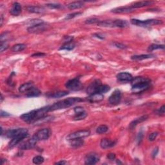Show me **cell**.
<instances>
[{
    "label": "cell",
    "instance_id": "cell-1",
    "mask_svg": "<svg viewBox=\"0 0 165 165\" xmlns=\"http://www.w3.org/2000/svg\"><path fill=\"white\" fill-rule=\"evenodd\" d=\"M48 112H50V110H49V106H47L39 108V109L34 110L29 112H27V113L23 114L20 116V119L26 122L32 123L34 121L37 120V119L45 116L46 114L48 113Z\"/></svg>",
    "mask_w": 165,
    "mask_h": 165
},
{
    "label": "cell",
    "instance_id": "cell-2",
    "mask_svg": "<svg viewBox=\"0 0 165 165\" xmlns=\"http://www.w3.org/2000/svg\"><path fill=\"white\" fill-rule=\"evenodd\" d=\"M84 100L80 97H69L67 99L59 101L57 103H55L51 106H49V110L54 111L61 109H64V108H68L72 106L73 104H76V103L82 102Z\"/></svg>",
    "mask_w": 165,
    "mask_h": 165
},
{
    "label": "cell",
    "instance_id": "cell-3",
    "mask_svg": "<svg viewBox=\"0 0 165 165\" xmlns=\"http://www.w3.org/2000/svg\"><path fill=\"white\" fill-rule=\"evenodd\" d=\"M130 23L134 24L140 27H148L153 25H157V24H161L163 23V22L161 20L158 19H147V20H139L137 19H132L130 20Z\"/></svg>",
    "mask_w": 165,
    "mask_h": 165
},
{
    "label": "cell",
    "instance_id": "cell-4",
    "mask_svg": "<svg viewBox=\"0 0 165 165\" xmlns=\"http://www.w3.org/2000/svg\"><path fill=\"white\" fill-rule=\"evenodd\" d=\"M22 135H29L28 130L27 128H16L9 130L5 133V136L6 138L12 139L16 136Z\"/></svg>",
    "mask_w": 165,
    "mask_h": 165
},
{
    "label": "cell",
    "instance_id": "cell-5",
    "mask_svg": "<svg viewBox=\"0 0 165 165\" xmlns=\"http://www.w3.org/2000/svg\"><path fill=\"white\" fill-rule=\"evenodd\" d=\"M65 86L68 89L73 91L79 90L81 89L83 87L81 82L80 81L79 79L78 78L69 80L68 81L66 82Z\"/></svg>",
    "mask_w": 165,
    "mask_h": 165
},
{
    "label": "cell",
    "instance_id": "cell-6",
    "mask_svg": "<svg viewBox=\"0 0 165 165\" xmlns=\"http://www.w3.org/2000/svg\"><path fill=\"white\" fill-rule=\"evenodd\" d=\"M150 85V81L142 82L139 83H135L132 85V91L134 93L138 94L141 93L143 91H145L149 89Z\"/></svg>",
    "mask_w": 165,
    "mask_h": 165
},
{
    "label": "cell",
    "instance_id": "cell-7",
    "mask_svg": "<svg viewBox=\"0 0 165 165\" xmlns=\"http://www.w3.org/2000/svg\"><path fill=\"white\" fill-rule=\"evenodd\" d=\"M90 134V130H83L77 131L76 132H73L72 134L68 135L67 136V138H66V139L70 141V140L75 139H83L86 138V137H88Z\"/></svg>",
    "mask_w": 165,
    "mask_h": 165
},
{
    "label": "cell",
    "instance_id": "cell-8",
    "mask_svg": "<svg viewBox=\"0 0 165 165\" xmlns=\"http://www.w3.org/2000/svg\"><path fill=\"white\" fill-rule=\"evenodd\" d=\"M49 136H50V130L48 128L41 129L34 135V137L36 139L37 141L47 140L48 139Z\"/></svg>",
    "mask_w": 165,
    "mask_h": 165
},
{
    "label": "cell",
    "instance_id": "cell-9",
    "mask_svg": "<svg viewBox=\"0 0 165 165\" xmlns=\"http://www.w3.org/2000/svg\"><path fill=\"white\" fill-rule=\"evenodd\" d=\"M48 24L43 22L42 23L36 24V25L29 27L27 29V31L29 32V33H39L46 30L48 29Z\"/></svg>",
    "mask_w": 165,
    "mask_h": 165
},
{
    "label": "cell",
    "instance_id": "cell-10",
    "mask_svg": "<svg viewBox=\"0 0 165 165\" xmlns=\"http://www.w3.org/2000/svg\"><path fill=\"white\" fill-rule=\"evenodd\" d=\"M121 100V92L119 90H114L113 93L111 94L108 101L112 104L117 105L120 103Z\"/></svg>",
    "mask_w": 165,
    "mask_h": 165
},
{
    "label": "cell",
    "instance_id": "cell-11",
    "mask_svg": "<svg viewBox=\"0 0 165 165\" xmlns=\"http://www.w3.org/2000/svg\"><path fill=\"white\" fill-rule=\"evenodd\" d=\"M73 111L75 112V116L73 117L74 118V120H82V119H84L87 116L86 111L81 107H75L74 109H73Z\"/></svg>",
    "mask_w": 165,
    "mask_h": 165
},
{
    "label": "cell",
    "instance_id": "cell-12",
    "mask_svg": "<svg viewBox=\"0 0 165 165\" xmlns=\"http://www.w3.org/2000/svg\"><path fill=\"white\" fill-rule=\"evenodd\" d=\"M37 142V141L36 140V139L33 136L31 139H29L28 141H27L25 142H24L22 144V145H20L19 148L22 150L32 149L35 146Z\"/></svg>",
    "mask_w": 165,
    "mask_h": 165
},
{
    "label": "cell",
    "instance_id": "cell-13",
    "mask_svg": "<svg viewBox=\"0 0 165 165\" xmlns=\"http://www.w3.org/2000/svg\"><path fill=\"white\" fill-rule=\"evenodd\" d=\"M99 161V158L96 153H89L85 157V163L86 164H95Z\"/></svg>",
    "mask_w": 165,
    "mask_h": 165
},
{
    "label": "cell",
    "instance_id": "cell-14",
    "mask_svg": "<svg viewBox=\"0 0 165 165\" xmlns=\"http://www.w3.org/2000/svg\"><path fill=\"white\" fill-rule=\"evenodd\" d=\"M134 9L130 6H121V7H117L112 9L111 10L112 12L115 14H126V13H130L134 11Z\"/></svg>",
    "mask_w": 165,
    "mask_h": 165
},
{
    "label": "cell",
    "instance_id": "cell-15",
    "mask_svg": "<svg viewBox=\"0 0 165 165\" xmlns=\"http://www.w3.org/2000/svg\"><path fill=\"white\" fill-rule=\"evenodd\" d=\"M133 76L128 72H121L117 75V79L121 82H131Z\"/></svg>",
    "mask_w": 165,
    "mask_h": 165
},
{
    "label": "cell",
    "instance_id": "cell-16",
    "mask_svg": "<svg viewBox=\"0 0 165 165\" xmlns=\"http://www.w3.org/2000/svg\"><path fill=\"white\" fill-rule=\"evenodd\" d=\"M148 115H143V116H141V117H138V118L134 119V121H132L130 122V123L129 126H128L129 129L131 130H134L136 127V126L138 125L139 123L147 120V119H148Z\"/></svg>",
    "mask_w": 165,
    "mask_h": 165
},
{
    "label": "cell",
    "instance_id": "cell-17",
    "mask_svg": "<svg viewBox=\"0 0 165 165\" xmlns=\"http://www.w3.org/2000/svg\"><path fill=\"white\" fill-rule=\"evenodd\" d=\"M115 144H116L115 141H112L108 139H103L101 141L100 146L103 149H108L114 146Z\"/></svg>",
    "mask_w": 165,
    "mask_h": 165
},
{
    "label": "cell",
    "instance_id": "cell-18",
    "mask_svg": "<svg viewBox=\"0 0 165 165\" xmlns=\"http://www.w3.org/2000/svg\"><path fill=\"white\" fill-rule=\"evenodd\" d=\"M27 136L28 135H22L16 136L15 138H12L9 144V147L10 148H14V147L16 146L17 144H19L21 141H23L24 139H25Z\"/></svg>",
    "mask_w": 165,
    "mask_h": 165
},
{
    "label": "cell",
    "instance_id": "cell-19",
    "mask_svg": "<svg viewBox=\"0 0 165 165\" xmlns=\"http://www.w3.org/2000/svg\"><path fill=\"white\" fill-rule=\"evenodd\" d=\"M22 6L19 4V3L16 2L14 3L11 9L10 10V12L13 16H18L20 14V13L22 12Z\"/></svg>",
    "mask_w": 165,
    "mask_h": 165
},
{
    "label": "cell",
    "instance_id": "cell-20",
    "mask_svg": "<svg viewBox=\"0 0 165 165\" xmlns=\"http://www.w3.org/2000/svg\"><path fill=\"white\" fill-rule=\"evenodd\" d=\"M52 119H53V117L52 116H50V115H45V116L37 119V120L32 122V124L34 125H41L47 123V122L52 121Z\"/></svg>",
    "mask_w": 165,
    "mask_h": 165
},
{
    "label": "cell",
    "instance_id": "cell-21",
    "mask_svg": "<svg viewBox=\"0 0 165 165\" xmlns=\"http://www.w3.org/2000/svg\"><path fill=\"white\" fill-rule=\"evenodd\" d=\"M156 58V55L153 54H141V55H132L131 59L132 60L134 61H141L144 59H151Z\"/></svg>",
    "mask_w": 165,
    "mask_h": 165
},
{
    "label": "cell",
    "instance_id": "cell-22",
    "mask_svg": "<svg viewBox=\"0 0 165 165\" xmlns=\"http://www.w3.org/2000/svg\"><path fill=\"white\" fill-rule=\"evenodd\" d=\"M68 94L67 91H58V92H52V93H48L46 94V96L49 98H60L62 97L66 96V95Z\"/></svg>",
    "mask_w": 165,
    "mask_h": 165
},
{
    "label": "cell",
    "instance_id": "cell-23",
    "mask_svg": "<svg viewBox=\"0 0 165 165\" xmlns=\"http://www.w3.org/2000/svg\"><path fill=\"white\" fill-rule=\"evenodd\" d=\"M104 96L102 94L99 93H96L91 94L88 97V100H89L91 103H95V102H99V101H102L103 99Z\"/></svg>",
    "mask_w": 165,
    "mask_h": 165
},
{
    "label": "cell",
    "instance_id": "cell-24",
    "mask_svg": "<svg viewBox=\"0 0 165 165\" xmlns=\"http://www.w3.org/2000/svg\"><path fill=\"white\" fill-rule=\"evenodd\" d=\"M113 25L114 27H117V28H126L129 26V23L126 20L123 19H115L113 21Z\"/></svg>",
    "mask_w": 165,
    "mask_h": 165
},
{
    "label": "cell",
    "instance_id": "cell-25",
    "mask_svg": "<svg viewBox=\"0 0 165 165\" xmlns=\"http://www.w3.org/2000/svg\"><path fill=\"white\" fill-rule=\"evenodd\" d=\"M27 10L29 12L36 14H42L45 12V10L43 7L39 6H28Z\"/></svg>",
    "mask_w": 165,
    "mask_h": 165
},
{
    "label": "cell",
    "instance_id": "cell-26",
    "mask_svg": "<svg viewBox=\"0 0 165 165\" xmlns=\"http://www.w3.org/2000/svg\"><path fill=\"white\" fill-rule=\"evenodd\" d=\"M153 1H138V2H135L134 3V4L132 5V6L134 9H138V8H142L144 7V6H149L153 4Z\"/></svg>",
    "mask_w": 165,
    "mask_h": 165
},
{
    "label": "cell",
    "instance_id": "cell-27",
    "mask_svg": "<svg viewBox=\"0 0 165 165\" xmlns=\"http://www.w3.org/2000/svg\"><path fill=\"white\" fill-rule=\"evenodd\" d=\"M110 90V88L108 85H102L101 84L99 86H98L96 90L94 91V94L96 93H99V94H104L108 92Z\"/></svg>",
    "mask_w": 165,
    "mask_h": 165
},
{
    "label": "cell",
    "instance_id": "cell-28",
    "mask_svg": "<svg viewBox=\"0 0 165 165\" xmlns=\"http://www.w3.org/2000/svg\"><path fill=\"white\" fill-rule=\"evenodd\" d=\"M40 94H41V91L38 89L37 88L33 86L27 92V96L29 97H37L39 96Z\"/></svg>",
    "mask_w": 165,
    "mask_h": 165
},
{
    "label": "cell",
    "instance_id": "cell-29",
    "mask_svg": "<svg viewBox=\"0 0 165 165\" xmlns=\"http://www.w3.org/2000/svg\"><path fill=\"white\" fill-rule=\"evenodd\" d=\"M34 86L33 83L32 82H29L26 83L24 84H23L22 85H21L19 88V91L22 93H24L27 92L30 89H32Z\"/></svg>",
    "mask_w": 165,
    "mask_h": 165
},
{
    "label": "cell",
    "instance_id": "cell-30",
    "mask_svg": "<svg viewBox=\"0 0 165 165\" xmlns=\"http://www.w3.org/2000/svg\"><path fill=\"white\" fill-rule=\"evenodd\" d=\"M84 6L83 3L82 1H75L72 2L67 5V8L70 10H74V9H79L82 8Z\"/></svg>",
    "mask_w": 165,
    "mask_h": 165
},
{
    "label": "cell",
    "instance_id": "cell-31",
    "mask_svg": "<svg viewBox=\"0 0 165 165\" xmlns=\"http://www.w3.org/2000/svg\"><path fill=\"white\" fill-rule=\"evenodd\" d=\"M70 144L72 147L74 148H78L83 145L84 141L82 139H72L70 140Z\"/></svg>",
    "mask_w": 165,
    "mask_h": 165
},
{
    "label": "cell",
    "instance_id": "cell-32",
    "mask_svg": "<svg viewBox=\"0 0 165 165\" xmlns=\"http://www.w3.org/2000/svg\"><path fill=\"white\" fill-rule=\"evenodd\" d=\"M97 25L103 27H114L113 21H110V20L100 21V22L97 23Z\"/></svg>",
    "mask_w": 165,
    "mask_h": 165
},
{
    "label": "cell",
    "instance_id": "cell-33",
    "mask_svg": "<svg viewBox=\"0 0 165 165\" xmlns=\"http://www.w3.org/2000/svg\"><path fill=\"white\" fill-rule=\"evenodd\" d=\"M76 47V45L72 43V42H70V43H65L63 45H62V46L60 47V48H59V50H73V48H75Z\"/></svg>",
    "mask_w": 165,
    "mask_h": 165
},
{
    "label": "cell",
    "instance_id": "cell-34",
    "mask_svg": "<svg viewBox=\"0 0 165 165\" xmlns=\"http://www.w3.org/2000/svg\"><path fill=\"white\" fill-rule=\"evenodd\" d=\"M146 81H150V79L146 78H144V77H136L135 78H133L131 81V85H134L135 83H142V82H146Z\"/></svg>",
    "mask_w": 165,
    "mask_h": 165
},
{
    "label": "cell",
    "instance_id": "cell-35",
    "mask_svg": "<svg viewBox=\"0 0 165 165\" xmlns=\"http://www.w3.org/2000/svg\"><path fill=\"white\" fill-rule=\"evenodd\" d=\"M27 46L26 45L23 44V43H19V44H16L15 45H14V46L12 47L11 50L13 52H21V51H23V50L26 48Z\"/></svg>",
    "mask_w": 165,
    "mask_h": 165
},
{
    "label": "cell",
    "instance_id": "cell-36",
    "mask_svg": "<svg viewBox=\"0 0 165 165\" xmlns=\"http://www.w3.org/2000/svg\"><path fill=\"white\" fill-rule=\"evenodd\" d=\"M108 130V127L107 125H100L99 126H98L96 129V133L99 134H102L106 133Z\"/></svg>",
    "mask_w": 165,
    "mask_h": 165
},
{
    "label": "cell",
    "instance_id": "cell-37",
    "mask_svg": "<svg viewBox=\"0 0 165 165\" xmlns=\"http://www.w3.org/2000/svg\"><path fill=\"white\" fill-rule=\"evenodd\" d=\"M157 49H164V45H157V44H152L150 45L148 48V52H152Z\"/></svg>",
    "mask_w": 165,
    "mask_h": 165
},
{
    "label": "cell",
    "instance_id": "cell-38",
    "mask_svg": "<svg viewBox=\"0 0 165 165\" xmlns=\"http://www.w3.org/2000/svg\"><path fill=\"white\" fill-rule=\"evenodd\" d=\"M44 161H45L44 158L42 157V156H35L33 158V159H32L33 163L35 164H41L42 163H43Z\"/></svg>",
    "mask_w": 165,
    "mask_h": 165
},
{
    "label": "cell",
    "instance_id": "cell-39",
    "mask_svg": "<svg viewBox=\"0 0 165 165\" xmlns=\"http://www.w3.org/2000/svg\"><path fill=\"white\" fill-rule=\"evenodd\" d=\"M43 22H44L43 21L41 20V19H34L30 20L28 23H29V27H32V26H34V25H36V24H38L42 23H43Z\"/></svg>",
    "mask_w": 165,
    "mask_h": 165
},
{
    "label": "cell",
    "instance_id": "cell-40",
    "mask_svg": "<svg viewBox=\"0 0 165 165\" xmlns=\"http://www.w3.org/2000/svg\"><path fill=\"white\" fill-rule=\"evenodd\" d=\"M82 14V12H73L72 14H70L66 16L65 17V20H70V19H72L73 18H74V17H77V16H79L80 15Z\"/></svg>",
    "mask_w": 165,
    "mask_h": 165
},
{
    "label": "cell",
    "instance_id": "cell-41",
    "mask_svg": "<svg viewBox=\"0 0 165 165\" xmlns=\"http://www.w3.org/2000/svg\"><path fill=\"white\" fill-rule=\"evenodd\" d=\"M46 5L48 8L52 9H58L61 8V5L58 4V3H48Z\"/></svg>",
    "mask_w": 165,
    "mask_h": 165
},
{
    "label": "cell",
    "instance_id": "cell-42",
    "mask_svg": "<svg viewBox=\"0 0 165 165\" xmlns=\"http://www.w3.org/2000/svg\"><path fill=\"white\" fill-rule=\"evenodd\" d=\"M9 48V44L6 41H1V45H0V48H1V52H3L4 50H6Z\"/></svg>",
    "mask_w": 165,
    "mask_h": 165
},
{
    "label": "cell",
    "instance_id": "cell-43",
    "mask_svg": "<svg viewBox=\"0 0 165 165\" xmlns=\"http://www.w3.org/2000/svg\"><path fill=\"white\" fill-rule=\"evenodd\" d=\"M100 22L99 19L95 18V17H90V18L87 19L86 20L85 23L86 24H95V23H98Z\"/></svg>",
    "mask_w": 165,
    "mask_h": 165
},
{
    "label": "cell",
    "instance_id": "cell-44",
    "mask_svg": "<svg viewBox=\"0 0 165 165\" xmlns=\"http://www.w3.org/2000/svg\"><path fill=\"white\" fill-rule=\"evenodd\" d=\"M158 134H159V133L157 132H154L151 133V134L149 135V137H148V140L150 141H155V139L157 138Z\"/></svg>",
    "mask_w": 165,
    "mask_h": 165
},
{
    "label": "cell",
    "instance_id": "cell-45",
    "mask_svg": "<svg viewBox=\"0 0 165 165\" xmlns=\"http://www.w3.org/2000/svg\"><path fill=\"white\" fill-rule=\"evenodd\" d=\"M113 45L115 47H117L118 48H121V49H125L127 48V47L124 44L121 43H118V42H114L113 43Z\"/></svg>",
    "mask_w": 165,
    "mask_h": 165
},
{
    "label": "cell",
    "instance_id": "cell-46",
    "mask_svg": "<svg viewBox=\"0 0 165 165\" xmlns=\"http://www.w3.org/2000/svg\"><path fill=\"white\" fill-rule=\"evenodd\" d=\"M143 137H144L143 132H140L139 134H138V137H137V141H138V143L139 144V145L143 141Z\"/></svg>",
    "mask_w": 165,
    "mask_h": 165
},
{
    "label": "cell",
    "instance_id": "cell-47",
    "mask_svg": "<svg viewBox=\"0 0 165 165\" xmlns=\"http://www.w3.org/2000/svg\"><path fill=\"white\" fill-rule=\"evenodd\" d=\"M164 112H165V106H164V105H163V106L159 108V109L157 110V114L158 115H161V116H162V115H164Z\"/></svg>",
    "mask_w": 165,
    "mask_h": 165
},
{
    "label": "cell",
    "instance_id": "cell-48",
    "mask_svg": "<svg viewBox=\"0 0 165 165\" xmlns=\"http://www.w3.org/2000/svg\"><path fill=\"white\" fill-rule=\"evenodd\" d=\"M107 157H108V159H110L111 161H113L115 159V153H110L108 154Z\"/></svg>",
    "mask_w": 165,
    "mask_h": 165
},
{
    "label": "cell",
    "instance_id": "cell-49",
    "mask_svg": "<svg viewBox=\"0 0 165 165\" xmlns=\"http://www.w3.org/2000/svg\"><path fill=\"white\" fill-rule=\"evenodd\" d=\"M45 55L46 54L44 53H42V52H37V53H35L32 55V57H43V56Z\"/></svg>",
    "mask_w": 165,
    "mask_h": 165
},
{
    "label": "cell",
    "instance_id": "cell-50",
    "mask_svg": "<svg viewBox=\"0 0 165 165\" xmlns=\"http://www.w3.org/2000/svg\"><path fill=\"white\" fill-rule=\"evenodd\" d=\"M0 115H1V117H8L10 115V114H9L8 112H4L3 110H1V114H0Z\"/></svg>",
    "mask_w": 165,
    "mask_h": 165
},
{
    "label": "cell",
    "instance_id": "cell-51",
    "mask_svg": "<svg viewBox=\"0 0 165 165\" xmlns=\"http://www.w3.org/2000/svg\"><path fill=\"white\" fill-rule=\"evenodd\" d=\"M158 152H159V150H158V148H155V149L153 150L152 153V156L153 158L156 157V156L157 155Z\"/></svg>",
    "mask_w": 165,
    "mask_h": 165
},
{
    "label": "cell",
    "instance_id": "cell-52",
    "mask_svg": "<svg viewBox=\"0 0 165 165\" xmlns=\"http://www.w3.org/2000/svg\"><path fill=\"white\" fill-rule=\"evenodd\" d=\"M94 36L96 37L97 38H99V39H101V40H104V37L103 36H101L99 34H94Z\"/></svg>",
    "mask_w": 165,
    "mask_h": 165
},
{
    "label": "cell",
    "instance_id": "cell-53",
    "mask_svg": "<svg viewBox=\"0 0 165 165\" xmlns=\"http://www.w3.org/2000/svg\"><path fill=\"white\" fill-rule=\"evenodd\" d=\"M67 164V162L65 161H59V162H56L55 163V164Z\"/></svg>",
    "mask_w": 165,
    "mask_h": 165
},
{
    "label": "cell",
    "instance_id": "cell-54",
    "mask_svg": "<svg viewBox=\"0 0 165 165\" xmlns=\"http://www.w3.org/2000/svg\"><path fill=\"white\" fill-rule=\"evenodd\" d=\"M3 16H1V26H2V24H3Z\"/></svg>",
    "mask_w": 165,
    "mask_h": 165
},
{
    "label": "cell",
    "instance_id": "cell-55",
    "mask_svg": "<svg viewBox=\"0 0 165 165\" xmlns=\"http://www.w3.org/2000/svg\"><path fill=\"white\" fill-rule=\"evenodd\" d=\"M3 96H2V94H1V102H2V101H3Z\"/></svg>",
    "mask_w": 165,
    "mask_h": 165
}]
</instances>
